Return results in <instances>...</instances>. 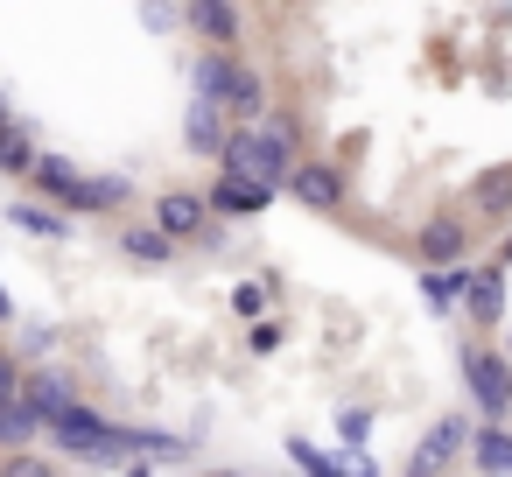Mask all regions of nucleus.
Wrapping results in <instances>:
<instances>
[{"mask_svg": "<svg viewBox=\"0 0 512 477\" xmlns=\"http://www.w3.org/2000/svg\"><path fill=\"white\" fill-rule=\"evenodd\" d=\"M29 176H36L57 204H71V211H120V204H127V183H120V176H99V183H92V176H78V169L57 162V155H36Z\"/></svg>", "mask_w": 512, "mask_h": 477, "instance_id": "2", "label": "nucleus"}, {"mask_svg": "<svg viewBox=\"0 0 512 477\" xmlns=\"http://www.w3.org/2000/svg\"><path fill=\"white\" fill-rule=\"evenodd\" d=\"M463 435H470V421H463V414H449V421H435V435H428V449L414 456V470H435V463H449V456L463 449Z\"/></svg>", "mask_w": 512, "mask_h": 477, "instance_id": "16", "label": "nucleus"}, {"mask_svg": "<svg viewBox=\"0 0 512 477\" xmlns=\"http://www.w3.org/2000/svg\"><path fill=\"white\" fill-rule=\"evenodd\" d=\"M197 36H211L218 50H232L239 43V15H232V0H190V15H183Z\"/></svg>", "mask_w": 512, "mask_h": 477, "instance_id": "12", "label": "nucleus"}, {"mask_svg": "<svg viewBox=\"0 0 512 477\" xmlns=\"http://www.w3.org/2000/svg\"><path fill=\"white\" fill-rule=\"evenodd\" d=\"M155 225H162L169 239H197V232H204V197H197V190H169V197L155 204Z\"/></svg>", "mask_w": 512, "mask_h": 477, "instance_id": "9", "label": "nucleus"}, {"mask_svg": "<svg viewBox=\"0 0 512 477\" xmlns=\"http://www.w3.org/2000/svg\"><path fill=\"white\" fill-rule=\"evenodd\" d=\"M120 246H127V260H148V267H162V260H169V246H176V239H169V232H162V225H141V232H127V239H120Z\"/></svg>", "mask_w": 512, "mask_h": 477, "instance_id": "19", "label": "nucleus"}, {"mask_svg": "<svg viewBox=\"0 0 512 477\" xmlns=\"http://www.w3.org/2000/svg\"><path fill=\"white\" fill-rule=\"evenodd\" d=\"M267 183H253V176H218V190H211V204L204 211H225V218H253V211H267Z\"/></svg>", "mask_w": 512, "mask_h": 477, "instance_id": "8", "label": "nucleus"}, {"mask_svg": "<svg viewBox=\"0 0 512 477\" xmlns=\"http://www.w3.org/2000/svg\"><path fill=\"white\" fill-rule=\"evenodd\" d=\"M288 456H295V463H302V470H330V463H323V456H316V449H309V442H288Z\"/></svg>", "mask_w": 512, "mask_h": 477, "instance_id": "23", "label": "nucleus"}, {"mask_svg": "<svg viewBox=\"0 0 512 477\" xmlns=\"http://www.w3.org/2000/svg\"><path fill=\"white\" fill-rule=\"evenodd\" d=\"M505 351H512V337H505Z\"/></svg>", "mask_w": 512, "mask_h": 477, "instance_id": "26", "label": "nucleus"}, {"mask_svg": "<svg viewBox=\"0 0 512 477\" xmlns=\"http://www.w3.org/2000/svg\"><path fill=\"white\" fill-rule=\"evenodd\" d=\"M470 211H484V218H512V162L470 176Z\"/></svg>", "mask_w": 512, "mask_h": 477, "instance_id": "11", "label": "nucleus"}, {"mask_svg": "<svg viewBox=\"0 0 512 477\" xmlns=\"http://www.w3.org/2000/svg\"><path fill=\"white\" fill-rule=\"evenodd\" d=\"M8 218H15L22 232H36V239H64V232H71V225H64L57 211H43V204H15Z\"/></svg>", "mask_w": 512, "mask_h": 477, "instance_id": "20", "label": "nucleus"}, {"mask_svg": "<svg viewBox=\"0 0 512 477\" xmlns=\"http://www.w3.org/2000/svg\"><path fill=\"white\" fill-rule=\"evenodd\" d=\"M0 169H8V176H29V169H36V141H29V127H15V120H0Z\"/></svg>", "mask_w": 512, "mask_h": 477, "instance_id": "17", "label": "nucleus"}, {"mask_svg": "<svg viewBox=\"0 0 512 477\" xmlns=\"http://www.w3.org/2000/svg\"><path fill=\"white\" fill-rule=\"evenodd\" d=\"M22 400L50 421V414H57V407H71L78 393H71V379H64V372H22Z\"/></svg>", "mask_w": 512, "mask_h": 477, "instance_id": "14", "label": "nucleus"}, {"mask_svg": "<svg viewBox=\"0 0 512 477\" xmlns=\"http://www.w3.org/2000/svg\"><path fill=\"white\" fill-rule=\"evenodd\" d=\"M218 162H225V176H253V183L281 190V176H288V127H267V134H253V127L239 120V127H225V148H218Z\"/></svg>", "mask_w": 512, "mask_h": 477, "instance_id": "1", "label": "nucleus"}, {"mask_svg": "<svg viewBox=\"0 0 512 477\" xmlns=\"http://www.w3.org/2000/svg\"><path fill=\"white\" fill-rule=\"evenodd\" d=\"M463 246H470L463 218H435V225L421 232V260H435V267H456V260H463Z\"/></svg>", "mask_w": 512, "mask_h": 477, "instance_id": "13", "label": "nucleus"}, {"mask_svg": "<svg viewBox=\"0 0 512 477\" xmlns=\"http://www.w3.org/2000/svg\"><path fill=\"white\" fill-rule=\"evenodd\" d=\"M281 190H288L295 204H309V211H337V204H344V183H337V169H323V162H288Z\"/></svg>", "mask_w": 512, "mask_h": 477, "instance_id": "6", "label": "nucleus"}, {"mask_svg": "<svg viewBox=\"0 0 512 477\" xmlns=\"http://www.w3.org/2000/svg\"><path fill=\"white\" fill-rule=\"evenodd\" d=\"M43 428L57 435V449H64V456H85V463H120V456H113V428H106L92 407H78V400H71V407H57Z\"/></svg>", "mask_w": 512, "mask_h": 477, "instance_id": "3", "label": "nucleus"}, {"mask_svg": "<svg viewBox=\"0 0 512 477\" xmlns=\"http://www.w3.org/2000/svg\"><path fill=\"white\" fill-rule=\"evenodd\" d=\"M141 15H148V29H162V36L176 29V8H169V0H148V8H141Z\"/></svg>", "mask_w": 512, "mask_h": 477, "instance_id": "22", "label": "nucleus"}, {"mask_svg": "<svg viewBox=\"0 0 512 477\" xmlns=\"http://www.w3.org/2000/svg\"><path fill=\"white\" fill-rule=\"evenodd\" d=\"M15 393H22V365L0 351V400H15Z\"/></svg>", "mask_w": 512, "mask_h": 477, "instance_id": "21", "label": "nucleus"}, {"mask_svg": "<svg viewBox=\"0 0 512 477\" xmlns=\"http://www.w3.org/2000/svg\"><path fill=\"white\" fill-rule=\"evenodd\" d=\"M8 470H15V477H36V470H43V456H29V449H15V456H8Z\"/></svg>", "mask_w": 512, "mask_h": 477, "instance_id": "24", "label": "nucleus"}, {"mask_svg": "<svg viewBox=\"0 0 512 477\" xmlns=\"http://www.w3.org/2000/svg\"><path fill=\"white\" fill-rule=\"evenodd\" d=\"M463 372H470V400H477L484 414H505V407H512V365H505L498 351H470Z\"/></svg>", "mask_w": 512, "mask_h": 477, "instance_id": "5", "label": "nucleus"}, {"mask_svg": "<svg viewBox=\"0 0 512 477\" xmlns=\"http://www.w3.org/2000/svg\"><path fill=\"white\" fill-rule=\"evenodd\" d=\"M183 141H190V155H218V148H225V106H218V99H190Z\"/></svg>", "mask_w": 512, "mask_h": 477, "instance_id": "7", "label": "nucleus"}, {"mask_svg": "<svg viewBox=\"0 0 512 477\" xmlns=\"http://www.w3.org/2000/svg\"><path fill=\"white\" fill-rule=\"evenodd\" d=\"M218 106H225L232 120H260V113H267V78H260V71H246L232 50L218 57Z\"/></svg>", "mask_w": 512, "mask_h": 477, "instance_id": "4", "label": "nucleus"}, {"mask_svg": "<svg viewBox=\"0 0 512 477\" xmlns=\"http://www.w3.org/2000/svg\"><path fill=\"white\" fill-rule=\"evenodd\" d=\"M36 435H43V414H36L22 393H15V400H0V449H29Z\"/></svg>", "mask_w": 512, "mask_h": 477, "instance_id": "15", "label": "nucleus"}, {"mask_svg": "<svg viewBox=\"0 0 512 477\" xmlns=\"http://www.w3.org/2000/svg\"><path fill=\"white\" fill-rule=\"evenodd\" d=\"M8 316H15V302H8V288H0V323H8Z\"/></svg>", "mask_w": 512, "mask_h": 477, "instance_id": "25", "label": "nucleus"}, {"mask_svg": "<svg viewBox=\"0 0 512 477\" xmlns=\"http://www.w3.org/2000/svg\"><path fill=\"white\" fill-rule=\"evenodd\" d=\"M456 295L470 302L477 323H498V309H505V281H498V267H463V288H456Z\"/></svg>", "mask_w": 512, "mask_h": 477, "instance_id": "10", "label": "nucleus"}, {"mask_svg": "<svg viewBox=\"0 0 512 477\" xmlns=\"http://www.w3.org/2000/svg\"><path fill=\"white\" fill-rule=\"evenodd\" d=\"M470 449H477V463H484V470H512V435H505L498 421L470 428Z\"/></svg>", "mask_w": 512, "mask_h": 477, "instance_id": "18", "label": "nucleus"}]
</instances>
